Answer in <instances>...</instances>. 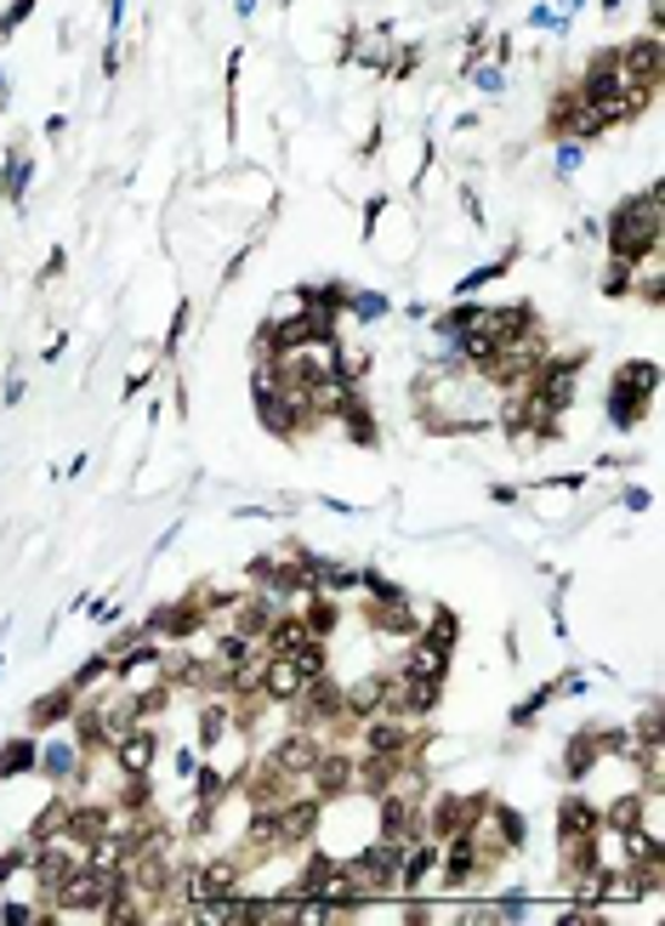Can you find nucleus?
<instances>
[{"label": "nucleus", "instance_id": "nucleus-1", "mask_svg": "<svg viewBox=\"0 0 665 926\" xmlns=\"http://www.w3.org/2000/svg\"><path fill=\"white\" fill-rule=\"evenodd\" d=\"M659 233H665V217H659V182L626 193V200L608 211V222H603L608 256H621V262H637V256L659 251Z\"/></svg>", "mask_w": 665, "mask_h": 926}, {"label": "nucleus", "instance_id": "nucleus-2", "mask_svg": "<svg viewBox=\"0 0 665 926\" xmlns=\"http://www.w3.org/2000/svg\"><path fill=\"white\" fill-rule=\"evenodd\" d=\"M291 711V722L296 727H313V734H330V727H347V711H342V682L330 676V665L319 671V676H308L302 682V694L284 705Z\"/></svg>", "mask_w": 665, "mask_h": 926}, {"label": "nucleus", "instance_id": "nucleus-3", "mask_svg": "<svg viewBox=\"0 0 665 926\" xmlns=\"http://www.w3.org/2000/svg\"><path fill=\"white\" fill-rule=\"evenodd\" d=\"M114 882H120V875H103V869L80 864V869H69L63 882H58V893L46 898V909H52L58 920H69V915H103V904H109Z\"/></svg>", "mask_w": 665, "mask_h": 926}, {"label": "nucleus", "instance_id": "nucleus-4", "mask_svg": "<svg viewBox=\"0 0 665 926\" xmlns=\"http://www.w3.org/2000/svg\"><path fill=\"white\" fill-rule=\"evenodd\" d=\"M347 875L370 893V898H399V864H404V847L399 842H382L375 836L370 847H359L353 858H342Z\"/></svg>", "mask_w": 665, "mask_h": 926}, {"label": "nucleus", "instance_id": "nucleus-5", "mask_svg": "<svg viewBox=\"0 0 665 926\" xmlns=\"http://www.w3.org/2000/svg\"><path fill=\"white\" fill-rule=\"evenodd\" d=\"M581 375H586V348L581 353H563V359H541L535 364V375H530V386H535V393L557 410V415H568V410H575V399H581Z\"/></svg>", "mask_w": 665, "mask_h": 926}, {"label": "nucleus", "instance_id": "nucleus-6", "mask_svg": "<svg viewBox=\"0 0 665 926\" xmlns=\"http://www.w3.org/2000/svg\"><path fill=\"white\" fill-rule=\"evenodd\" d=\"M319 756H324V734L291 722V734H279V745L262 756V767H273V773H284V778H308Z\"/></svg>", "mask_w": 665, "mask_h": 926}, {"label": "nucleus", "instance_id": "nucleus-7", "mask_svg": "<svg viewBox=\"0 0 665 926\" xmlns=\"http://www.w3.org/2000/svg\"><path fill=\"white\" fill-rule=\"evenodd\" d=\"M160 727L154 722H137V727H125V734L109 745V762L120 767V773H142V778H154V767H160Z\"/></svg>", "mask_w": 665, "mask_h": 926}, {"label": "nucleus", "instance_id": "nucleus-8", "mask_svg": "<svg viewBox=\"0 0 665 926\" xmlns=\"http://www.w3.org/2000/svg\"><path fill=\"white\" fill-rule=\"evenodd\" d=\"M142 631H149L154 643H200L205 637V614L194 597H177L165 608H154L149 620H142Z\"/></svg>", "mask_w": 665, "mask_h": 926}, {"label": "nucleus", "instance_id": "nucleus-9", "mask_svg": "<svg viewBox=\"0 0 665 926\" xmlns=\"http://www.w3.org/2000/svg\"><path fill=\"white\" fill-rule=\"evenodd\" d=\"M34 767L46 773V778H52V785H74V778H80V785H85V751L74 745V734H69V727H63V734H58V727H52V739H46L40 745V756H34Z\"/></svg>", "mask_w": 665, "mask_h": 926}, {"label": "nucleus", "instance_id": "nucleus-10", "mask_svg": "<svg viewBox=\"0 0 665 926\" xmlns=\"http://www.w3.org/2000/svg\"><path fill=\"white\" fill-rule=\"evenodd\" d=\"M478 813V796H433L421 807V836H433V842H450L466 831V818Z\"/></svg>", "mask_w": 665, "mask_h": 926}, {"label": "nucleus", "instance_id": "nucleus-11", "mask_svg": "<svg viewBox=\"0 0 665 926\" xmlns=\"http://www.w3.org/2000/svg\"><path fill=\"white\" fill-rule=\"evenodd\" d=\"M614 52H621V74L637 91H659V29L637 34L632 46H614Z\"/></svg>", "mask_w": 665, "mask_h": 926}, {"label": "nucleus", "instance_id": "nucleus-12", "mask_svg": "<svg viewBox=\"0 0 665 926\" xmlns=\"http://www.w3.org/2000/svg\"><path fill=\"white\" fill-rule=\"evenodd\" d=\"M302 682H308V671H302L291 654H268V660H262V682H256V688H262V699H268L273 711H284V705H291V699L302 694Z\"/></svg>", "mask_w": 665, "mask_h": 926}, {"label": "nucleus", "instance_id": "nucleus-13", "mask_svg": "<svg viewBox=\"0 0 665 926\" xmlns=\"http://www.w3.org/2000/svg\"><path fill=\"white\" fill-rule=\"evenodd\" d=\"M382 802V842H399V847H410V842H421V802L415 796H399V791H387V796H375Z\"/></svg>", "mask_w": 665, "mask_h": 926}, {"label": "nucleus", "instance_id": "nucleus-14", "mask_svg": "<svg viewBox=\"0 0 665 926\" xmlns=\"http://www.w3.org/2000/svg\"><path fill=\"white\" fill-rule=\"evenodd\" d=\"M597 762H603L597 727H575V734H568V745H563V778H568V785H586V778L597 773Z\"/></svg>", "mask_w": 665, "mask_h": 926}, {"label": "nucleus", "instance_id": "nucleus-15", "mask_svg": "<svg viewBox=\"0 0 665 926\" xmlns=\"http://www.w3.org/2000/svg\"><path fill=\"white\" fill-rule=\"evenodd\" d=\"M597 807L581 796V791H568L563 802H557V842H586V836H597Z\"/></svg>", "mask_w": 665, "mask_h": 926}, {"label": "nucleus", "instance_id": "nucleus-16", "mask_svg": "<svg viewBox=\"0 0 665 926\" xmlns=\"http://www.w3.org/2000/svg\"><path fill=\"white\" fill-rule=\"evenodd\" d=\"M382 699H387V671H370V676H359V682H347V688H342V711H347V722L375 716V711H382Z\"/></svg>", "mask_w": 665, "mask_h": 926}, {"label": "nucleus", "instance_id": "nucleus-17", "mask_svg": "<svg viewBox=\"0 0 665 926\" xmlns=\"http://www.w3.org/2000/svg\"><path fill=\"white\" fill-rule=\"evenodd\" d=\"M370 631H375V637H399V643H410L415 631H421L415 603H410V597H399V603H370Z\"/></svg>", "mask_w": 665, "mask_h": 926}, {"label": "nucleus", "instance_id": "nucleus-18", "mask_svg": "<svg viewBox=\"0 0 665 926\" xmlns=\"http://www.w3.org/2000/svg\"><path fill=\"white\" fill-rule=\"evenodd\" d=\"M74 705H80V694L69 688H52V694H40L34 705H29V727L34 734H52V727H69V716H74Z\"/></svg>", "mask_w": 665, "mask_h": 926}, {"label": "nucleus", "instance_id": "nucleus-19", "mask_svg": "<svg viewBox=\"0 0 665 926\" xmlns=\"http://www.w3.org/2000/svg\"><path fill=\"white\" fill-rule=\"evenodd\" d=\"M450 660H455V654H444V648H433V643L410 637L404 654H399V676H439V682H450Z\"/></svg>", "mask_w": 665, "mask_h": 926}, {"label": "nucleus", "instance_id": "nucleus-20", "mask_svg": "<svg viewBox=\"0 0 665 926\" xmlns=\"http://www.w3.org/2000/svg\"><path fill=\"white\" fill-rule=\"evenodd\" d=\"M336 421H342V432L353 437L359 450H375V444H382V426H375V410L364 404V393H353V399L336 410Z\"/></svg>", "mask_w": 665, "mask_h": 926}, {"label": "nucleus", "instance_id": "nucleus-21", "mask_svg": "<svg viewBox=\"0 0 665 926\" xmlns=\"http://www.w3.org/2000/svg\"><path fill=\"white\" fill-rule=\"evenodd\" d=\"M233 791H240V778H233L228 767H216V762H200V767H194V802H200V807H216V813H222V802H228Z\"/></svg>", "mask_w": 665, "mask_h": 926}, {"label": "nucleus", "instance_id": "nucleus-22", "mask_svg": "<svg viewBox=\"0 0 665 926\" xmlns=\"http://www.w3.org/2000/svg\"><path fill=\"white\" fill-rule=\"evenodd\" d=\"M648 404H654V399H643V393H632V386L614 381V386H608V426H614V432H632V426L648 415Z\"/></svg>", "mask_w": 665, "mask_h": 926}, {"label": "nucleus", "instance_id": "nucleus-23", "mask_svg": "<svg viewBox=\"0 0 665 926\" xmlns=\"http://www.w3.org/2000/svg\"><path fill=\"white\" fill-rule=\"evenodd\" d=\"M308 637H313V631H308V620H302V614H273V625L262 631L268 654H296Z\"/></svg>", "mask_w": 665, "mask_h": 926}, {"label": "nucleus", "instance_id": "nucleus-24", "mask_svg": "<svg viewBox=\"0 0 665 926\" xmlns=\"http://www.w3.org/2000/svg\"><path fill=\"white\" fill-rule=\"evenodd\" d=\"M228 727H233V705H228L222 694H216V699H205V705H200V734H194L205 756L222 745V734H228Z\"/></svg>", "mask_w": 665, "mask_h": 926}, {"label": "nucleus", "instance_id": "nucleus-25", "mask_svg": "<svg viewBox=\"0 0 665 926\" xmlns=\"http://www.w3.org/2000/svg\"><path fill=\"white\" fill-rule=\"evenodd\" d=\"M34 756H40V739H34V734L12 739L7 751H0V785H7V778H23V773H34Z\"/></svg>", "mask_w": 665, "mask_h": 926}, {"label": "nucleus", "instance_id": "nucleus-26", "mask_svg": "<svg viewBox=\"0 0 665 926\" xmlns=\"http://www.w3.org/2000/svg\"><path fill=\"white\" fill-rule=\"evenodd\" d=\"M302 620H308L313 637H324V643H330V631L342 625V603H336V597H324V592H313V597H308V608H302Z\"/></svg>", "mask_w": 665, "mask_h": 926}, {"label": "nucleus", "instance_id": "nucleus-27", "mask_svg": "<svg viewBox=\"0 0 665 926\" xmlns=\"http://www.w3.org/2000/svg\"><path fill=\"white\" fill-rule=\"evenodd\" d=\"M614 381L632 386V393H643V399H654V393H659V364H654V359H632V364L614 370Z\"/></svg>", "mask_w": 665, "mask_h": 926}, {"label": "nucleus", "instance_id": "nucleus-28", "mask_svg": "<svg viewBox=\"0 0 665 926\" xmlns=\"http://www.w3.org/2000/svg\"><path fill=\"white\" fill-rule=\"evenodd\" d=\"M478 313H484V302H455L450 313H439V319H433L439 341H455L461 330H472V324H478Z\"/></svg>", "mask_w": 665, "mask_h": 926}, {"label": "nucleus", "instance_id": "nucleus-29", "mask_svg": "<svg viewBox=\"0 0 665 926\" xmlns=\"http://www.w3.org/2000/svg\"><path fill=\"white\" fill-rule=\"evenodd\" d=\"M58 831H69V796H52V802L40 807V818H34L29 842H46V836H58Z\"/></svg>", "mask_w": 665, "mask_h": 926}, {"label": "nucleus", "instance_id": "nucleus-30", "mask_svg": "<svg viewBox=\"0 0 665 926\" xmlns=\"http://www.w3.org/2000/svg\"><path fill=\"white\" fill-rule=\"evenodd\" d=\"M98 682H109V654H103V648H98V654H91V660L69 676V688L85 699V694H98Z\"/></svg>", "mask_w": 665, "mask_h": 926}, {"label": "nucleus", "instance_id": "nucleus-31", "mask_svg": "<svg viewBox=\"0 0 665 926\" xmlns=\"http://www.w3.org/2000/svg\"><path fill=\"white\" fill-rule=\"evenodd\" d=\"M29 177H34V160L18 149L12 160H7V171H0V193H7V200H23V188H29Z\"/></svg>", "mask_w": 665, "mask_h": 926}, {"label": "nucleus", "instance_id": "nucleus-32", "mask_svg": "<svg viewBox=\"0 0 665 926\" xmlns=\"http://www.w3.org/2000/svg\"><path fill=\"white\" fill-rule=\"evenodd\" d=\"M347 313L359 324H375V319H387V296H375V290H347Z\"/></svg>", "mask_w": 665, "mask_h": 926}, {"label": "nucleus", "instance_id": "nucleus-33", "mask_svg": "<svg viewBox=\"0 0 665 926\" xmlns=\"http://www.w3.org/2000/svg\"><path fill=\"white\" fill-rule=\"evenodd\" d=\"M603 296H608V302H621V296H632V262H621V256H608V273H603Z\"/></svg>", "mask_w": 665, "mask_h": 926}, {"label": "nucleus", "instance_id": "nucleus-34", "mask_svg": "<svg viewBox=\"0 0 665 926\" xmlns=\"http://www.w3.org/2000/svg\"><path fill=\"white\" fill-rule=\"evenodd\" d=\"M466 74H472V85H478L484 97H501V91H506V74H501V63H466Z\"/></svg>", "mask_w": 665, "mask_h": 926}, {"label": "nucleus", "instance_id": "nucleus-35", "mask_svg": "<svg viewBox=\"0 0 665 926\" xmlns=\"http://www.w3.org/2000/svg\"><path fill=\"white\" fill-rule=\"evenodd\" d=\"M552 699H557V688H535L524 705H512V727H530V722H535V716H541Z\"/></svg>", "mask_w": 665, "mask_h": 926}, {"label": "nucleus", "instance_id": "nucleus-36", "mask_svg": "<svg viewBox=\"0 0 665 926\" xmlns=\"http://www.w3.org/2000/svg\"><path fill=\"white\" fill-rule=\"evenodd\" d=\"M581 165H586V142H563L557 149V182H568Z\"/></svg>", "mask_w": 665, "mask_h": 926}, {"label": "nucleus", "instance_id": "nucleus-37", "mask_svg": "<svg viewBox=\"0 0 665 926\" xmlns=\"http://www.w3.org/2000/svg\"><path fill=\"white\" fill-rule=\"evenodd\" d=\"M29 858H34V842H23V847H12L7 858H0V882H12V875H18V869H23Z\"/></svg>", "mask_w": 665, "mask_h": 926}, {"label": "nucleus", "instance_id": "nucleus-38", "mask_svg": "<svg viewBox=\"0 0 665 926\" xmlns=\"http://www.w3.org/2000/svg\"><path fill=\"white\" fill-rule=\"evenodd\" d=\"M34 7H40V0H12V7H7V18H0V40H7V34H12V29H18L29 12H34Z\"/></svg>", "mask_w": 665, "mask_h": 926}, {"label": "nucleus", "instance_id": "nucleus-39", "mask_svg": "<svg viewBox=\"0 0 665 926\" xmlns=\"http://www.w3.org/2000/svg\"><path fill=\"white\" fill-rule=\"evenodd\" d=\"M632 734H637V739H665V734H659V705H648V711L637 716V727H632Z\"/></svg>", "mask_w": 665, "mask_h": 926}, {"label": "nucleus", "instance_id": "nucleus-40", "mask_svg": "<svg viewBox=\"0 0 665 926\" xmlns=\"http://www.w3.org/2000/svg\"><path fill=\"white\" fill-rule=\"evenodd\" d=\"M194 767H200L194 751H171V773H177V778H194Z\"/></svg>", "mask_w": 665, "mask_h": 926}, {"label": "nucleus", "instance_id": "nucleus-41", "mask_svg": "<svg viewBox=\"0 0 665 926\" xmlns=\"http://www.w3.org/2000/svg\"><path fill=\"white\" fill-rule=\"evenodd\" d=\"M621 506H626V512H648V490H626Z\"/></svg>", "mask_w": 665, "mask_h": 926}, {"label": "nucleus", "instance_id": "nucleus-42", "mask_svg": "<svg viewBox=\"0 0 665 926\" xmlns=\"http://www.w3.org/2000/svg\"><path fill=\"white\" fill-rule=\"evenodd\" d=\"M552 7H557V18H575V12L586 7V0H552Z\"/></svg>", "mask_w": 665, "mask_h": 926}, {"label": "nucleus", "instance_id": "nucleus-43", "mask_svg": "<svg viewBox=\"0 0 665 926\" xmlns=\"http://www.w3.org/2000/svg\"><path fill=\"white\" fill-rule=\"evenodd\" d=\"M603 12H621V0H603Z\"/></svg>", "mask_w": 665, "mask_h": 926}]
</instances>
